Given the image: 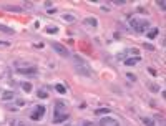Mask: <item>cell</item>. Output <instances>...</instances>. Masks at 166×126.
Segmentation results:
<instances>
[{
	"mask_svg": "<svg viewBox=\"0 0 166 126\" xmlns=\"http://www.w3.org/2000/svg\"><path fill=\"white\" fill-rule=\"evenodd\" d=\"M98 125L100 126H120V123H118V119L111 118V116H105V118L100 119Z\"/></svg>",
	"mask_w": 166,
	"mask_h": 126,
	"instance_id": "52a82bcc",
	"label": "cell"
},
{
	"mask_svg": "<svg viewBox=\"0 0 166 126\" xmlns=\"http://www.w3.org/2000/svg\"><path fill=\"white\" fill-rule=\"evenodd\" d=\"M139 60H141V58H139V55H138V57H135V58H133V57H131V58H125V60H123V63H125L126 66H131V65H136Z\"/></svg>",
	"mask_w": 166,
	"mask_h": 126,
	"instance_id": "ba28073f",
	"label": "cell"
},
{
	"mask_svg": "<svg viewBox=\"0 0 166 126\" xmlns=\"http://www.w3.org/2000/svg\"><path fill=\"white\" fill-rule=\"evenodd\" d=\"M53 88H55V90H57L60 95H65V93H66V88H65L63 85H60V83H57V85L53 86Z\"/></svg>",
	"mask_w": 166,
	"mask_h": 126,
	"instance_id": "4fadbf2b",
	"label": "cell"
},
{
	"mask_svg": "<svg viewBox=\"0 0 166 126\" xmlns=\"http://www.w3.org/2000/svg\"><path fill=\"white\" fill-rule=\"evenodd\" d=\"M17 105L22 106V105H25V101H23V99H17Z\"/></svg>",
	"mask_w": 166,
	"mask_h": 126,
	"instance_id": "cb8c5ba5",
	"label": "cell"
},
{
	"mask_svg": "<svg viewBox=\"0 0 166 126\" xmlns=\"http://www.w3.org/2000/svg\"><path fill=\"white\" fill-rule=\"evenodd\" d=\"M58 27H46V33H57Z\"/></svg>",
	"mask_w": 166,
	"mask_h": 126,
	"instance_id": "d6986e66",
	"label": "cell"
},
{
	"mask_svg": "<svg viewBox=\"0 0 166 126\" xmlns=\"http://www.w3.org/2000/svg\"><path fill=\"white\" fill-rule=\"evenodd\" d=\"M38 98H46L48 96V91H46V88H42V90H38Z\"/></svg>",
	"mask_w": 166,
	"mask_h": 126,
	"instance_id": "2e32d148",
	"label": "cell"
},
{
	"mask_svg": "<svg viewBox=\"0 0 166 126\" xmlns=\"http://www.w3.org/2000/svg\"><path fill=\"white\" fill-rule=\"evenodd\" d=\"M72 63H73V68H75V72L78 73V75H81V76H86V78H92V68H90V65L86 63L85 58H81V57H78V55H72Z\"/></svg>",
	"mask_w": 166,
	"mask_h": 126,
	"instance_id": "6da1fadb",
	"label": "cell"
},
{
	"mask_svg": "<svg viewBox=\"0 0 166 126\" xmlns=\"http://www.w3.org/2000/svg\"><path fill=\"white\" fill-rule=\"evenodd\" d=\"M141 121H143L146 126H154V123H153L151 118H146V116H143V118H141Z\"/></svg>",
	"mask_w": 166,
	"mask_h": 126,
	"instance_id": "e0dca14e",
	"label": "cell"
},
{
	"mask_svg": "<svg viewBox=\"0 0 166 126\" xmlns=\"http://www.w3.org/2000/svg\"><path fill=\"white\" fill-rule=\"evenodd\" d=\"M158 33H159L158 28H151V30L146 33V35H148V38H156V35H158Z\"/></svg>",
	"mask_w": 166,
	"mask_h": 126,
	"instance_id": "5bb4252c",
	"label": "cell"
},
{
	"mask_svg": "<svg viewBox=\"0 0 166 126\" xmlns=\"http://www.w3.org/2000/svg\"><path fill=\"white\" fill-rule=\"evenodd\" d=\"M22 90H23V91H27V93H30L32 91V85H30V83H22Z\"/></svg>",
	"mask_w": 166,
	"mask_h": 126,
	"instance_id": "ac0fdd59",
	"label": "cell"
},
{
	"mask_svg": "<svg viewBox=\"0 0 166 126\" xmlns=\"http://www.w3.org/2000/svg\"><path fill=\"white\" fill-rule=\"evenodd\" d=\"M61 20H63L65 23H73L77 18H75V15H72V13H65V15L61 17Z\"/></svg>",
	"mask_w": 166,
	"mask_h": 126,
	"instance_id": "30bf717a",
	"label": "cell"
},
{
	"mask_svg": "<svg viewBox=\"0 0 166 126\" xmlns=\"http://www.w3.org/2000/svg\"><path fill=\"white\" fill-rule=\"evenodd\" d=\"M13 66H15V70H17L18 75H30V76H33V75L38 73L37 66L32 65V63H27V61H15Z\"/></svg>",
	"mask_w": 166,
	"mask_h": 126,
	"instance_id": "277c9868",
	"label": "cell"
},
{
	"mask_svg": "<svg viewBox=\"0 0 166 126\" xmlns=\"http://www.w3.org/2000/svg\"><path fill=\"white\" fill-rule=\"evenodd\" d=\"M13 98V91H3L2 93V99H5V101H8V99Z\"/></svg>",
	"mask_w": 166,
	"mask_h": 126,
	"instance_id": "9a60e30c",
	"label": "cell"
},
{
	"mask_svg": "<svg viewBox=\"0 0 166 126\" xmlns=\"http://www.w3.org/2000/svg\"><path fill=\"white\" fill-rule=\"evenodd\" d=\"M128 23H130V27L136 33H143L150 28V20L143 18V17H131V18L128 20Z\"/></svg>",
	"mask_w": 166,
	"mask_h": 126,
	"instance_id": "3957f363",
	"label": "cell"
},
{
	"mask_svg": "<svg viewBox=\"0 0 166 126\" xmlns=\"http://www.w3.org/2000/svg\"><path fill=\"white\" fill-rule=\"evenodd\" d=\"M45 111H46V110H45V106H43V105H37L32 110V113L28 114V118L32 119V121H40V119L45 116Z\"/></svg>",
	"mask_w": 166,
	"mask_h": 126,
	"instance_id": "5b68a950",
	"label": "cell"
},
{
	"mask_svg": "<svg viewBox=\"0 0 166 126\" xmlns=\"http://www.w3.org/2000/svg\"><path fill=\"white\" fill-rule=\"evenodd\" d=\"M25 7L30 10V8H33V3H32V2H25Z\"/></svg>",
	"mask_w": 166,
	"mask_h": 126,
	"instance_id": "603a6c76",
	"label": "cell"
},
{
	"mask_svg": "<svg viewBox=\"0 0 166 126\" xmlns=\"http://www.w3.org/2000/svg\"><path fill=\"white\" fill-rule=\"evenodd\" d=\"M0 46H10V42H3V40H0Z\"/></svg>",
	"mask_w": 166,
	"mask_h": 126,
	"instance_id": "44dd1931",
	"label": "cell"
},
{
	"mask_svg": "<svg viewBox=\"0 0 166 126\" xmlns=\"http://www.w3.org/2000/svg\"><path fill=\"white\" fill-rule=\"evenodd\" d=\"M156 3H158V7L161 10H165V2H163V0H161V2H156Z\"/></svg>",
	"mask_w": 166,
	"mask_h": 126,
	"instance_id": "7402d4cb",
	"label": "cell"
},
{
	"mask_svg": "<svg viewBox=\"0 0 166 126\" xmlns=\"http://www.w3.org/2000/svg\"><path fill=\"white\" fill-rule=\"evenodd\" d=\"M3 10H8V12H22V8L17 5H3Z\"/></svg>",
	"mask_w": 166,
	"mask_h": 126,
	"instance_id": "8fae6325",
	"label": "cell"
},
{
	"mask_svg": "<svg viewBox=\"0 0 166 126\" xmlns=\"http://www.w3.org/2000/svg\"><path fill=\"white\" fill-rule=\"evenodd\" d=\"M150 90H151V91H158L159 88H158V85H154V83H151V85H150Z\"/></svg>",
	"mask_w": 166,
	"mask_h": 126,
	"instance_id": "ffe728a7",
	"label": "cell"
},
{
	"mask_svg": "<svg viewBox=\"0 0 166 126\" xmlns=\"http://www.w3.org/2000/svg\"><path fill=\"white\" fill-rule=\"evenodd\" d=\"M85 23L93 27V28H96V27H98V20L95 18V17H88V18H85Z\"/></svg>",
	"mask_w": 166,
	"mask_h": 126,
	"instance_id": "9c48e42d",
	"label": "cell"
},
{
	"mask_svg": "<svg viewBox=\"0 0 166 126\" xmlns=\"http://www.w3.org/2000/svg\"><path fill=\"white\" fill-rule=\"evenodd\" d=\"M0 32L7 33V35H13L15 33V30L13 28H10V27H5V25H0Z\"/></svg>",
	"mask_w": 166,
	"mask_h": 126,
	"instance_id": "7c38bea8",
	"label": "cell"
},
{
	"mask_svg": "<svg viewBox=\"0 0 166 126\" xmlns=\"http://www.w3.org/2000/svg\"><path fill=\"white\" fill-rule=\"evenodd\" d=\"M52 48H53V50H55L57 53H58L60 57H65V58H70V57H72L70 50H68L65 45L58 43V42H52Z\"/></svg>",
	"mask_w": 166,
	"mask_h": 126,
	"instance_id": "8992f818",
	"label": "cell"
},
{
	"mask_svg": "<svg viewBox=\"0 0 166 126\" xmlns=\"http://www.w3.org/2000/svg\"><path fill=\"white\" fill-rule=\"evenodd\" d=\"M68 119V108L63 101H57L55 103V111H53V123L58 125Z\"/></svg>",
	"mask_w": 166,
	"mask_h": 126,
	"instance_id": "7a4b0ae2",
	"label": "cell"
}]
</instances>
